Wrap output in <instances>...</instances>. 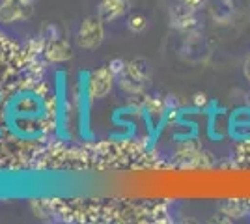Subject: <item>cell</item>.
Here are the masks:
<instances>
[{
    "instance_id": "obj_1",
    "label": "cell",
    "mask_w": 250,
    "mask_h": 224,
    "mask_svg": "<svg viewBox=\"0 0 250 224\" xmlns=\"http://www.w3.org/2000/svg\"><path fill=\"white\" fill-rule=\"evenodd\" d=\"M42 53L51 64H63L73 58V47L56 24H45L42 32Z\"/></svg>"
},
{
    "instance_id": "obj_2",
    "label": "cell",
    "mask_w": 250,
    "mask_h": 224,
    "mask_svg": "<svg viewBox=\"0 0 250 224\" xmlns=\"http://www.w3.org/2000/svg\"><path fill=\"white\" fill-rule=\"evenodd\" d=\"M104 40V21L95 13V15H88L84 17L79 30L75 36V43L79 49L84 51H95L101 47V43Z\"/></svg>"
},
{
    "instance_id": "obj_3",
    "label": "cell",
    "mask_w": 250,
    "mask_h": 224,
    "mask_svg": "<svg viewBox=\"0 0 250 224\" xmlns=\"http://www.w3.org/2000/svg\"><path fill=\"white\" fill-rule=\"evenodd\" d=\"M116 84V75L112 73V69L108 65H101L94 69L86 79V97L90 101L95 99H103L106 97Z\"/></svg>"
},
{
    "instance_id": "obj_4",
    "label": "cell",
    "mask_w": 250,
    "mask_h": 224,
    "mask_svg": "<svg viewBox=\"0 0 250 224\" xmlns=\"http://www.w3.org/2000/svg\"><path fill=\"white\" fill-rule=\"evenodd\" d=\"M38 0H0V22L17 24L26 22L34 15Z\"/></svg>"
},
{
    "instance_id": "obj_5",
    "label": "cell",
    "mask_w": 250,
    "mask_h": 224,
    "mask_svg": "<svg viewBox=\"0 0 250 224\" xmlns=\"http://www.w3.org/2000/svg\"><path fill=\"white\" fill-rule=\"evenodd\" d=\"M170 24L177 30H181V32L190 34L192 30L198 28V15L194 10H190L187 6H183L181 2H177L170 11Z\"/></svg>"
},
{
    "instance_id": "obj_6",
    "label": "cell",
    "mask_w": 250,
    "mask_h": 224,
    "mask_svg": "<svg viewBox=\"0 0 250 224\" xmlns=\"http://www.w3.org/2000/svg\"><path fill=\"white\" fill-rule=\"evenodd\" d=\"M131 10V0H101L97 4V15L104 22H114L125 17Z\"/></svg>"
},
{
    "instance_id": "obj_7",
    "label": "cell",
    "mask_w": 250,
    "mask_h": 224,
    "mask_svg": "<svg viewBox=\"0 0 250 224\" xmlns=\"http://www.w3.org/2000/svg\"><path fill=\"white\" fill-rule=\"evenodd\" d=\"M127 73L131 75L135 81H138V82H142V84L146 86L151 81L153 67H151L147 58H135V60L127 62Z\"/></svg>"
},
{
    "instance_id": "obj_8",
    "label": "cell",
    "mask_w": 250,
    "mask_h": 224,
    "mask_svg": "<svg viewBox=\"0 0 250 224\" xmlns=\"http://www.w3.org/2000/svg\"><path fill=\"white\" fill-rule=\"evenodd\" d=\"M116 82H118V86H120L124 92H127V94H142V92H144V84L135 81L131 75L127 73V69H125L122 75L116 77Z\"/></svg>"
},
{
    "instance_id": "obj_9",
    "label": "cell",
    "mask_w": 250,
    "mask_h": 224,
    "mask_svg": "<svg viewBox=\"0 0 250 224\" xmlns=\"http://www.w3.org/2000/svg\"><path fill=\"white\" fill-rule=\"evenodd\" d=\"M127 28L133 34H142L147 28V17L142 13H131L127 17Z\"/></svg>"
},
{
    "instance_id": "obj_10",
    "label": "cell",
    "mask_w": 250,
    "mask_h": 224,
    "mask_svg": "<svg viewBox=\"0 0 250 224\" xmlns=\"http://www.w3.org/2000/svg\"><path fill=\"white\" fill-rule=\"evenodd\" d=\"M38 108H40V103L32 96H22L17 99V110L21 114H34L38 112Z\"/></svg>"
},
{
    "instance_id": "obj_11",
    "label": "cell",
    "mask_w": 250,
    "mask_h": 224,
    "mask_svg": "<svg viewBox=\"0 0 250 224\" xmlns=\"http://www.w3.org/2000/svg\"><path fill=\"white\" fill-rule=\"evenodd\" d=\"M108 67L112 69V73L118 77V75H122L127 69V62H125L124 58H112L110 60V64H108Z\"/></svg>"
},
{
    "instance_id": "obj_12",
    "label": "cell",
    "mask_w": 250,
    "mask_h": 224,
    "mask_svg": "<svg viewBox=\"0 0 250 224\" xmlns=\"http://www.w3.org/2000/svg\"><path fill=\"white\" fill-rule=\"evenodd\" d=\"M177 2H181L183 6H187L190 10L198 11L202 6H204V0H177Z\"/></svg>"
},
{
    "instance_id": "obj_13",
    "label": "cell",
    "mask_w": 250,
    "mask_h": 224,
    "mask_svg": "<svg viewBox=\"0 0 250 224\" xmlns=\"http://www.w3.org/2000/svg\"><path fill=\"white\" fill-rule=\"evenodd\" d=\"M208 103H209V99L206 94H196V96H194V105H196L198 108H206L208 107Z\"/></svg>"
},
{
    "instance_id": "obj_14",
    "label": "cell",
    "mask_w": 250,
    "mask_h": 224,
    "mask_svg": "<svg viewBox=\"0 0 250 224\" xmlns=\"http://www.w3.org/2000/svg\"><path fill=\"white\" fill-rule=\"evenodd\" d=\"M243 75L247 77V81L250 82V54L247 56V60H245V64H243Z\"/></svg>"
}]
</instances>
